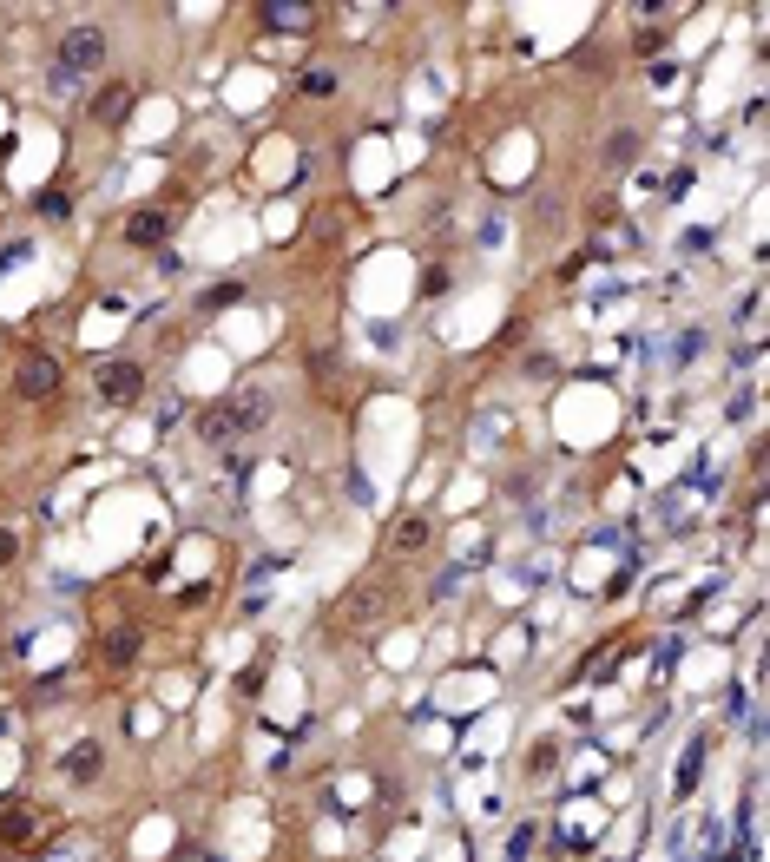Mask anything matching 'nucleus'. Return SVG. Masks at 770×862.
Here are the masks:
<instances>
[{
    "label": "nucleus",
    "mask_w": 770,
    "mask_h": 862,
    "mask_svg": "<svg viewBox=\"0 0 770 862\" xmlns=\"http://www.w3.org/2000/svg\"><path fill=\"white\" fill-rule=\"evenodd\" d=\"M264 422H270V389H237L231 402L198 415V441H205V448H231V441H244Z\"/></svg>",
    "instance_id": "nucleus-1"
},
{
    "label": "nucleus",
    "mask_w": 770,
    "mask_h": 862,
    "mask_svg": "<svg viewBox=\"0 0 770 862\" xmlns=\"http://www.w3.org/2000/svg\"><path fill=\"white\" fill-rule=\"evenodd\" d=\"M99 60H106V33L86 20V27H73L60 40V66H53V93H66V86H79L86 73H99Z\"/></svg>",
    "instance_id": "nucleus-2"
},
{
    "label": "nucleus",
    "mask_w": 770,
    "mask_h": 862,
    "mask_svg": "<svg viewBox=\"0 0 770 862\" xmlns=\"http://www.w3.org/2000/svg\"><path fill=\"white\" fill-rule=\"evenodd\" d=\"M93 389L106 395L112 408H132V402H145V369H139V362H106Z\"/></svg>",
    "instance_id": "nucleus-3"
},
{
    "label": "nucleus",
    "mask_w": 770,
    "mask_h": 862,
    "mask_svg": "<svg viewBox=\"0 0 770 862\" xmlns=\"http://www.w3.org/2000/svg\"><path fill=\"white\" fill-rule=\"evenodd\" d=\"M14 389L27 395V402H47V395H60V362H53V356H40V349H27V356H20V376H14Z\"/></svg>",
    "instance_id": "nucleus-4"
},
{
    "label": "nucleus",
    "mask_w": 770,
    "mask_h": 862,
    "mask_svg": "<svg viewBox=\"0 0 770 862\" xmlns=\"http://www.w3.org/2000/svg\"><path fill=\"white\" fill-rule=\"evenodd\" d=\"M251 20H257L264 33H310L316 7H297V0H264V7H257Z\"/></svg>",
    "instance_id": "nucleus-5"
},
{
    "label": "nucleus",
    "mask_w": 770,
    "mask_h": 862,
    "mask_svg": "<svg viewBox=\"0 0 770 862\" xmlns=\"http://www.w3.org/2000/svg\"><path fill=\"white\" fill-rule=\"evenodd\" d=\"M126 112H132V86H99L93 93V126H126Z\"/></svg>",
    "instance_id": "nucleus-6"
},
{
    "label": "nucleus",
    "mask_w": 770,
    "mask_h": 862,
    "mask_svg": "<svg viewBox=\"0 0 770 862\" xmlns=\"http://www.w3.org/2000/svg\"><path fill=\"white\" fill-rule=\"evenodd\" d=\"M165 231H172V218H165V211H132V218H126V244H139V251L165 244Z\"/></svg>",
    "instance_id": "nucleus-7"
},
{
    "label": "nucleus",
    "mask_w": 770,
    "mask_h": 862,
    "mask_svg": "<svg viewBox=\"0 0 770 862\" xmlns=\"http://www.w3.org/2000/svg\"><path fill=\"white\" fill-rule=\"evenodd\" d=\"M60 770H66V777H73V784H93L99 770H106V751H99V744H73Z\"/></svg>",
    "instance_id": "nucleus-8"
},
{
    "label": "nucleus",
    "mask_w": 770,
    "mask_h": 862,
    "mask_svg": "<svg viewBox=\"0 0 770 862\" xmlns=\"http://www.w3.org/2000/svg\"><path fill=\"white\" fill-rule=\"evenodd\" d=\"M422 547H428V520L422 514H402L389 527V553H422Z\"/></svg>",
    "instance_id": "nucleus-9"
},
{
    "label": "nucleus",
    "mask_w": 770,
    "mask_h": 862,
    "mask_svg": "<svg viewBox=\"0 0 770 862\" xmlns=\"http://www.w3.org/2000/svg\"><path fill=\"white\" fill-rule=\"evenodd\" d=\"M132 659H139V632H112V639H106V665H132Z\"/></svg>",
    "instance_id": "nucleus-10"
},
{
    "label": "nucleus",
    "mask_w": 770,
    "mask_h": 862,
    "mask_svg": "<svg viewBox=\"0 0 770 862\" xmlns=\"http://www.w3.org/2000/svg\"><path fill=\"white\" fill-rule=\"evenodd\" d=\"M297 86H303V93H336V73H330V66H310Z\"/></svg>",
    "instance_id": "nucleus-11"
},
{
    "label": "nucleus",
    "mask_w": 770,
    "mask_h": 862,
    "mask_svg": "<svg viewBox=\"0 0 770 862\" xmlns=\"http://www.w3.org/2000/svg\"><path fill=\"white\" fill-rule=\"evenodd\" d=\"M382 612V593H362V606H349V626H362V619H376Z\"/></svg>",
    "instance_id": "nucleus-12"
},
{
    "label": "nucleus",
    "mask_w": 770,
    "mask_h": 862,
    "mask_svg": "<svg viewBox=\"0 0 770 862\" xmlns=\"http://www.w3.org/2000/svg\"><path fill=\"white\" fill-rule=\"evenodd\" d=\"M40 218H66V191H40Z\"/></svg>",
    "instance_id": "nucleus-13"
},
{
    "label": "nucleus",
    "mask_w": 770,
    "mask_h": 862,
    "mask_svg": "<svg viewBox=\"0 0 770 862\" xmlns=\"http://www.w3.org/2000/svg\"><path fill=\"white\" fill-rule=\"evenodd\" d=\"M14 553H20V540H14V533H7V527H0V566L14 560Z\"/></svg>",
    "instance_id": "nucleus-14"
}]
</instances>
